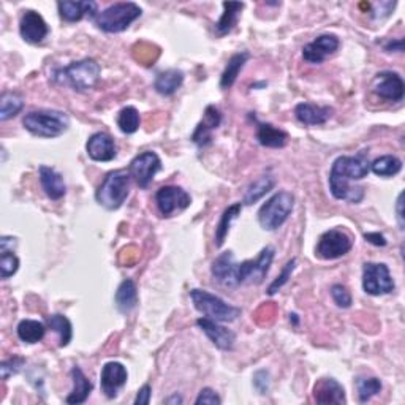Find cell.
I'll return each mask as SVG.
<instances>
[{"label": "cell", "instance_id": "cell-19", "mask_svg": "<svg viewBox=\"0 0 405 405\" xmlns=\"http://www.w3.org/2000/svg\"><path fill=\"white\" fill-rule=\"evenodd\" d=\"M314 399L317 404L329 405V404H347L345 389L341 383L334 378H320L314 387Z\"/></svg>", "mask_w": 405, "mask_h": 405}, {"label": "cell", "instance_id": "cell-31", "mask_svg": "<svg viewBox=\"0 0 405 405\" xmlns=\"http://www.w3.org/2000/svg\"><path fill=\"white\" fill-rule=\"evenodd\" d=\"M18 337L21 339L25 344H37L42 341L46 333V327L42 322L37 320H23L19 322L18 328H16Z\"/></svg>", "mask_w": 405, "mask_h": 405}, {"label": "cell", "instance_id": "cell-9", "mask_svg": "<svg viewBox=\"0 0 405 405\" xmlns=\"http://www.w3.org/2000/svg\"><path fill=\"white\" fill-rule=\"evenodd\" d=\"M353 247V239H351L342 230H328L318 237L315 257L320 260H337L344 255H347Z\"/></svg>", "mask_w": 405, "mask_h": 405}, {"label": "cell", "instance_id": "cell-37", "mask_svg": "<svg viewBox=\"0 0 405 405\" xmlns=\"http://www.w3.org/2000/svg\"><path fill=\"white\" fill-rule=\"evenodd\" d=\"M356 389H358V399L364 404L380 393L382 382L378 380L377 377H360L356 380Z\"/></svg>", "mask_w": 405, "mask_h": 405}, {"label": "cell", "instance_id": "cell-32", "mask_svg": "<svg viewBox=\"0 0 405 405\" xmlns=\"http://www.w3.org/2000/svg\"><path fill=\"white\" fill-rule=\"evenodd\" d=\"M24 108V100L19 94L15 92H4L0 97V121L5 122L8 119L18 116Z\"/></svg>", "mask_w": 405, "mask_h": 405}, {"label": "cell", "instance_id": "cell-3", "mask_svg": "<svg viewBox=\"0 0 405 405\" xmlns=\"http://www.w3.org/2000/svg\"><path fill=\"white\" fill-rule=\"evenodd\" d=\"M100 75V64L94 59H83V61L71 62L67 67L56 70L52 79L61 86H70L73 90L88 92L95 88Z\"/></svg>", "mask_w": 405, "mask_h": 405}, {"label": "cell", "instance_id": "cell-17", "mask_svg": "<svg viewBox=\"0 0 405 405\" xmlns=\"http://www.w3.org/2000/svg\"><path fill=\"white\" fill-rule=\"evenodd\" d=\"M127 378L129 374L124 364L117 361L106 363L102 368L100 374V385L105 396L108 397V399H115L119 393V389L127 383Z\"/></svg>", "mask_w": 405, "mask_h": 405}, {"label": "cell", "instance_id": "cell-36", "mask_svg": "<svg viewBox=\"0 0 405 405\" xmlns=\"http://www.w3.org/2000/svg\"><path fill=\"white\" fill-rule=\"evenodd\" d=\"M139 122H141V117H139V112L135 106H125L117 115V127L121 129L122 134L131 135L139 129Z\"/></svg>", "mask_w": 405, "mask_h": 405}, {"label": "cell", "instance_id": "cell-12", "mask_svg": "<svg viewBox=\"0 0 405 405\" xmlns=\"http://www.w3.org/2000/svg\"><path fill=\"white\" fill-rule=\"evenodd\" d=\"M155 203L163 217H171L176 211L187 209L192 198L184 189L176 187V185H167V187L157 190Z\"/></svg>", "mask_w": 405, "mask_h": 405}, {"label": "cell", "instance_id": "cell-18", "mask_svg": "<svg viewBox=\"0 0 405 405\" xmlns=\"http://www.w3.org/2000/svg\"><path fill=\"white\" fill-rule=\"evenodd\" d=\"M86 151L94 162H111L116 157L115 139L105 131H97L88 139Z\"/></svg>", "mask_w": 405, "mask_h": 405}, {"label": "cell", "instance_id": "cell-45", "mask_svg": "<svg viewBox=\"0 0 405 405\" xmlns=\"http://www.w3.org/2000/svg\"><path fill=\"white\" fill-rule=\"evenodd\" d=\"M16 245V239L11 237V236H2L0 237V254L2 252H13Z\"/></svg>", "mask_w": 405, "mask_h": 405}, {"label": "cell", "instance_id": "cell-49", "mask_svg": "<svg viewBox=\"0 0 405 405\" xmlns=\"http://www.w3.org/2000/svg\"><path fill=\"white\" fill-rule=\"evenodd\" d=\"M165 404H182V397L176 394H172L168 399H165Z\"/></svg>", "mask_w": 405, "mask_h": 405}, {"label": "cell", "instance_id": "cell-25", "mask_svg": "<svg viewBox=\"0 0 405 405\" xmlns=\"http://www.w3.org/2000/svg\"><path fill=\"white\" fill-rule=\"evenodd\" d=\"M257 139L263 148L281 149L288 141V134L281 129L274 127L271 124H258L257 127Z\"/></svg>", "mask_w": 405, "mask_h": 405}, {"label": "cell", "instance_id": "cell-26", "mask_svg": "<svg viewBox=\"0 0 405 405\" xmlns=\"http://www.w3.org/2000/svg\"><path fill=\"white\" fill-rule=\"evenodd\" d=\"M116 307L122 314H129V312L134 310L138 304V288L136 283L130 278H125L121 282V285L117 287L116 291Z\"/></svg>", "mask_w": 405, "mask_h": 405}, {"label": "cell", "instance_id": "cell-1", "mask_svg": "<svg viewBox=\"0 0 405 405\" xmlns=\"http://www.w3.org/2000/svg\"><path fill=\"white\" fill-rule=\"evenodd\" d=\"M274 247H264L255 260H245L242 263L235 262L233 252H223L212 263V277L225 287H239L244 283H262L268 276L272 260H274Z\"/></svg>", "mask_w": 405, "mask_h": 405}, {"label": "cell", "instance_id": "cell-2", "mask_svg": "<svg viewBox=\"0 0 405 405\" xmlns=\"http://www.w3.org/2000/svg\"><path fill=\"white\" fill-rule=\"evenodd\" d=\"M370 171V163L364 152L355 157H337L329 172V190L336 200L360 203L364 198L363 187H350L351 181H361Z\"/></svg>", "mask_w": 405, "mask_h": 405}, {"label": "cell", "instance_id": "cell-16", "mask_svg": "<svg viewBox=\"0 0 405 405\" xmlns=\"http://www.w3.org/2000/svg\"><path fill=\"white\" fill-rule=\"evenodd\" d=\"M196 327L200 328L206 336H208L209 341L214 344L218 350L231 351L235 348L236 334L231 329L222 327L218 322L203 317L196 320Z\"/></svg>", "mask_w": 405, "mask_h": 405}, {"label": "cell", "instance_id": "cell-11", "mask_svg": "<svg viewBox=\"0 0 405 405\" xmlns=\"http://www.w3.org/2000/svg\"><path fill=\"white\" fill-rule=\"evenodd\" d=\"M162 170V160L154 151H146L130 162L129 172L141 189H148L152 179Z\"/></svg>", "mask_w": 405, "mask_h": 405}, {"label": "cell", "instance_id": "cell-47", "mask_svg": "<svg viewBox=\"0 0 405 405\" xmlns=\"http://www.w3.org/2000/svg\"><path fill=\"white\" fill-rule=\"evenodd\" d=\"M385 51L387 52H402L404 51V40L397 38V40H391L387 45H385Z\"/></svg>", "mask_w": 405, "mask_h": 405}, {"label": "cell", "instance_id": "cell-44", "mask_svg": "<svg viewBox=\"0 0 405 405\" xmlns=\"http://www.w3.org/2000/svg\"><path fill=\"white\" fill-rule=\"evenodd\" d=\"M151 385H144V387L138 391L135 405H148L151 402Z\"/></svg>", "mask_w": 405, "mask_h": 405}, {"label": "cell", "instance_id": "cell-15", "mask_svg": "<svg viewBox=\"0 0 405 405\" xmlns=\"http://www.w3.org/2000/svg\"><path fill=\"white\" fill-rule=\"evenodd\" d=\"M19 34H21L24 42L38 45L48 37L49 29L40 13L34 10H25L21 16V23H19Z\"/></svg>", "mask_w": 405, "mask_h": 405}, {"label": "cell", "instance_id": "cell-6", "mask_svg": "<svg viewBox=\"0 0 405 405\" xmlns=\"http://www.w3.org/2000/svg\"><path fill=\"white\" fill-rule=\"evenodd\" d=\"M141 8L135 2H119L98 13L94 19L97 28L106 34H119L130 28L141 16Z\"/></svg>", "mask_w": 405, "mask_h": 405}, {"label": "cell", "instance_id": "cell-20", "mask_svg": "<svg viewBox=\"0 0 405 405\" xmlns=\"http://www.w3.org/2000/svg\"><path fill=\"white\" fill-rule=\"evenodd\" d=\"M222 122V115L218 108L216 106L209 105L208 108L204 110V116H203V121L196 125V129L194 131V135H192V141H194L196 146H208L212 139V131H214L218 125Z\"/></svg>", "mask_w": 405, "mask_h": 405}, {"label": "cell", "instance_id": "cell-48", "mask_svg": "<svg viewBox=\"0 0 405 405\" xmlns=\"http://www.w3.org/2000/svg\"><path fill=\"white\" fill-rule=\"evenodd\" d=\"M402 200H404V194L397 196V221H399L401 230H404V214H402Z\"/></svg>", "mask_w": 405, "mask_h": 405}, {"label": "cell", "instance_id": "cell-28", "mask_svg": "<svg viewBox=\"0 0 405 405\" xmlns=\"http://www.w3.org/2000/svg\"><path fill=\"white\" fill-rule=\"evenodd\" d=\"M250 59V54L247 51L236 52V54L231 56L227 62V67H225L222 76H221V88L222 89H230L231 86L236 83V79L239 76V73L244 69V65L247 64Z\"/></svg>", "mask_w": 405, "mask_h": 405}, {"label": "cell", "instance_id": "cell-34", "mask_svg": "<svg viewBox=\"0 0 405 405\" xmlns=\"http://www.w3.org/2000/svg\"><path fill=\"white\" fill-rule=\"evenodd\" d=\"M402 170V162L396 155H382L370 163V171L380 177L396 176Z\"/></svg>", "mask_w": 405, "mask_h": 405}, {"label": "cell", "instance_id": "cell-21", "mask_svg": "<svg viewBox=\"0 0 405 405\" xmlns=\"http://www.w3.org/2000/svg\"><path fill=\"white\" fill-rule=\"evenodd\" d=\"M334 110L331 106H318L314 103H300L295 108V116L301 124L312 127V125L327 124Z\"/></svg>", "mask_w": 405, "mask_h": 405}, {"label": "cell", "instance_id": "cell-39", "mask_svg": "<svg viewBox=\"0 0 405 405\" xmlns=\"http://www.w3.org/2000/svg\"><path fill=\"white\" fill-rule=\"evenodd\" d=\"M296 268V258H291V260L285 264L282 272H281V276H277V278H274V282H272L269 285V288H268V295H276L278 290H281L285 283L288 282V278L291 277V274H293V271Z\"/></svg>", "mask_w": 405, "mask_h": 405}, {"label": "cell", "instance_id": "cell-33", "mask_svg": "<svg viewBox=\"0 0 405 405\" xmlns=\"http://www.w3.org/2000/svg\"><path fill=\"white\" fill-rule=\"evenodd\" d=\"M46 324H48L49 329H52L54 333L59 334V339H61V341H59V345H61V347H67L73 337V327L69 318L61 314H54V315L46 317Z\"/></svg>", "mask_w": 405, "mask_h": 405}, {"label": "cell", "instance_id": "cell-43", "mask_svg": "<svg viewBox=\"0 0 405 405\" xmlns=\"http://www.w3.org/2000/svg\"><path fill=\"white\" fill-rule=\"evenodd\" d=\"M254 387L260 394H266L271 387V377L268 370H258L254 375Z\"/></svg>", "mask_w": 405, "mask_h": 405}, {"label": "cell", "instance_id": "cell-14", "mask_svg": "<svg viewBox=\"0 0 405 405\" xmlns=\"http://www.w3.org/2000/svg\"><path fill=\"white\" fill-rule=\"evenodd\" d=\"M341 42L339 38L333 34H324L317 37L314 42L307 43L303 48V57L305 62L309 64H323L329 56H333L334 52L339 49Z\"/></svg>", "mask_w": 405, "mask_h": 405}, {"label": "cell", "instance_id": "cell-30", "mask_svg": "<svg viewBox=\"0 0 405 405\" xmlns=\"http://www.w3.org/2000/svg\"><path fill=\"white\" fill-rule=\"evenodd\" d=\"M241 211H242V204L241 203L231 204V206H228L227 209L223 211V214L221 217V222H218L217 228H216V241H214L216 247H222L223 242H225V239H227V236H228L231 223H233L235 218L239 214H241Z\"/></svg>", "mask_w": 405, "mask_h": 405}, {"label": "cell", "instance_id": "cell-29", "mask_svg": "<svg viewBox=\"0 0 405 405\" xmlns=\"http://www.w3.org/2000/svg\"><path fill=\"white\" fill-rule=\"evenodd\" d=\"M244 8L242 2H223V15L216 24V32L218 37L230 34L237 23V16Z\"/></svg>", "mask_w": 405, "mask_h": 405}, {"label": "cell", "instance_id": "cell-4", "mask_svg": "<svg viewBox=\"0 0 405 405\" xmlns=\"http://www.w3.org/2000/svg\"><path fill=\"white\" fill-rule=\"evenodd\" d=\"M24 129L38 138H57L70 127V117L64 111L40 110L32 111L23 119Z\"/></svg>", "mask_w": 405, "mask_h": 405}, {"label": "cell", "instance_id": "cell-5", "mask_svg": "<svg viewBox=\"0 0 405 405\" xmlns=\"http://www.w3.org/2000/svg\"><path fill=\"white\" fill-rule=\"evenodd\" d=\"M130 172L116 170L106 175L95 192L97 203L108 211H116L127 200L130 192Z\"/></svg>", "mask_w": 405, "mask_h": 405}, {"label": "cell", "instance_id": "cell-24", "mask_svg": "<svg viewBox=\"0 0 405 405\" xmlns=\"http://www.w3.org/2000/svg\"><path fill=\"white\" fill-rule=\"evenodd\" d=\"M71 378H73V391L67 396L65 402L73 404V405L84 404L86 401H88V397L90 396L94 385H92V382L84 375V372L78 366L71 369Z\"/></svg>", "mask_w": 405, "mask_h": 405}, {"label": "cell", "instance_id": "cell-23", "mask_svg": "<svg viewBox=\"0 0 405 405\" xmlns=\"http://www.w3.org/2000/svg\"><path fill=\"white\" fill-rule=\"evenodd\" d=\"M38 172L40 182H42L46 196L51 198V200H61V198L65 196V194H67V185L64 182L62 175H59L54 168L46 167V165H42Z\"/></svg>", "mask_w": 405, "mask_h": 405}, {"label": "cell", "instance_id": "cell-42", "mask_svg": "<svg viewBox=\"0 0 405 405\" xmlns=\"http://www.w3.org/2000/svg\"><path fill=\"white\" fill-rule=\"evenodd\" d=\"M195 404L196 405H201V404L203 405H221L222 399L212 388H203L200 391V394H198Z\"/></svg>", "mask_w": 405, "mask_h": 405}, {"label": "cell", "instance_id": "cell-40", "mask_svg": "<svg viewBox=\"0 0 405 405\" xmlns=\"http://www.w3.org/2000/svg\"><path fill=\"white\" fill-rule=\"evenodd\" d=\"M25 360L21 356H13L10 360L4 361L0 364V375H2V380H8L10 377L19 374V370L24 368Z\"/></svg>", "mask_w": 405, "mask_h": 405}, {"label": "cell", "instance_id": "cell-7", "mask_svg": "<svg viewBox=\"0 0 405 405\" xmlns=\"http://www.w3.org/2000/svg\"><path fill=\"white\" fill-rule=\"evenodd\" d=\"M190 298L198 312H201L206 318H211V320H216L218 323L235 322L236 318L241 317L242 314V310L239 307L230 305L228 303H225L222 298L212 295L206 290H192Z\"/></svg>", "mask_w": 405, "mask_h": 405}, {"label": "cell", "instance_id": "cell-38", "mask_svg": "<svg viewBox=\"0 0 405 405\" xmlns=\"http://www.w3.org/2000/svg\"><path fill=\"white\" fill-rule=\"evenodd\" d=\"M19 269V258L13 252H2L0 254V277L8 278L15 276Z\"/></svg>", "mask_w": 405, "mask_h": 405}, {"label": "cell", "instance_id": "cell-27", "mask_svg": "<svg viewBox=\"0 0 405 405\" xmlns=\"http://www.w3.org/2000/svg\"><path fill=\"white\" fill-rule=\"evenodd\" d=\"M182 83H184V73L181 70L170 69V70L158 73L154 81V89L160 95L170 97L175 94V92H177V89L181 88Z\"/></svg>", "mask_w": 405, "mask_h": 405}, {"label": "cell", "instance_id": "cell-22", "mask_svg": "<svg viewBox=\"0 0 405 405\" xmlns=\"http://www.w3.org/2000/svg\"><path fill=\"white\" fill-rule=\"evenodd\" d=\"M59 15L67 23H76L81 21L84 16H89L92 19L97 18V4L95 2H70V0H64V2L57 4Z\"/></svg>", "mask_w": 405, "mask_h": 405}, {"label": "cell", "instance_id": "cell-10", "mask_svg": "<svg viewBox=\"0 0 405 405\" xmlns=\"http://www.w3.org/2000/svg\"><path fill=\"white\" fill-rule=\"evenodd\" d=\"M363 288L370 296L393 293L396 285L387 264L366 263L363 266Z\"/></svg>", "mask_w": 405, "mask_h": 405}, {"label": "cell", "instance_id": "cell-46", "mask_svg": "<svg viewBox=\"0 0 405 405\" xmlns=\"http://www.w3.org/2000/svg\"><path fill=\"white\" fill-rule=\"evenodd\" d=\"M364 239L370 244L378 245V247H385V245H387V239H385V236L380 233H366L364 235Z\"/></svg>", "mask_w": 405, "mask_h": 405}, {"label": "cell", "instance_id": "cell-8", "mask_svg": "<svg viewBox=\"0 0 405 405\" xmlns=\"http://www.w3.org/2000/svg\"><path fill=\"white\" fill-rule=\"evenodd\" d=\"M295 208V196L290 192H277L258 211V222L266 231H276L288 221Z\"/></svg>", "mask_w": 405, "mask_h": 405}, {"label": "cell", "instance_id": "cell-35", "mask_svg": "<svg viewBox=\"0 0 405 405\" xmlns=\"http://www.w3.org/2000/svg\"><path fill=\"white\" fill-rule=\"evenodd\" d=\"M274 185H276L274 177H271V176L258 177L257 181L252 182L247 187V192H245V196H244V204H254L258 200H262L268 192L274 189Z\"/></svg>", "mask_w": 405, "mask_h": 405}, {"label": "cell", "instance_id": "cell-41", "mask_svg": "<svg viewBox=\"0 0 405 405\" xmlns=\"http://www.w3.org/2000/svg\"><path fill=\"white\" fill-rule=\"evenodd\" d=\"M331 296H333V301L337 304V307L341 309H348L353 304L348 288L341 283H336L331 287Z\"/></svg>", "mask_w": 405, "mask_h": 405}, {"label": "cell", "instance_id": "cell-13", "mask_svg": "<svg viewBox=\"0 0 405 405\" xmlns=\"http://www.w3.org/2000/svg\"><path fill=\"white\" fill-rule=\"evenodd\" d=\"M372 90L383 100L401 102L405 94V84L399 73L380 71L372 81Z\"/></svg>", "mask_w": 405, "mask_h": 405}]
</instances>
